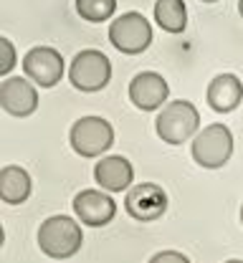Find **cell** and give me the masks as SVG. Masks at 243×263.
Masks as SVG:
<instances>
[{"mask_svg":"<svg viewBox=\"0 0 243 263\" xmlns=\"http://www.w3.org/2000/svg\"><path fill=\"white\" fill-rule=\"evenodd\" d=\"M35 240H38L41 253L56 261H66L79 253L84 243V233H81L79 220H73L69 215H51L38 226Z\"/></svg>","mask_w":243,"mask_h":263,"instance_id":"1","label":"cell"},{"mask_svg":"<svg viewBox=\"0 0 243 263\" xmlns=\"http://www.w3.org/2000/svg\"><path fill=\"white\" fill-rule=\"evenodd\" d=\"M155 129H157V137L165 144H182L190 137H198L200 114H198L195 104H190L185 99H177V101H170L160 109Z\"/></svg>","mask_w":243,"mask_h":263,"instance_id":"2","label":"cell"},{"mask_svg":"<svg viewBox=\"0 0 243 263\" xmlns=\"http://www.w3.org/2000/svg\"><path fill=\"white\" fill-rule=\"evenodd\" d=\"M109 79H111V61L97 48L79 51L69 66V81L73 84V89L84 94L102 91L109 84Z\"/></svg>","mask_w":243,"mask_h":263,"instance_id":"3","label":"cell"},{"mask_svg":"<svg viewBox=\"0 0 243 263\" xmlns=\"http://www.w3.org/2000/svg\"><path fill=\"white\" fill-rule=\"evenodd\" d=\"M109 43H111L119 53L137 56L142 51H147L149 43H152V26H149V21H147L142 13H137V10L122 13V15L114 18V23L109 26Z\"/></svg>","mask_w":243,"mask_h":263,"instance_id":"4","label":"cell"},{"mask_svg":"<svg viewBox=\"0 0 243 263\" xmlns=\"http://www.w3.org/2000/svg\"><path fill=\"white\" fill-rule=\"evenodd\" d=\"M69 142L79 157H99L114 144V127L102 117H81L71 127Z\"/></svg>","mask_w":243,"mask_h":263,"instance_id":"5","label":"cell"},{"mask_svg":"<svg viewBox=\"0 0 243 263\" xmlns=\"http://www.w3.org/2000/svg\"><path fill=\"white\" fill-rule=\"evenodd\" d=\"M231 155H233V134L226 124H208L193 139V160L205 170L223 167L231 160Z\"/></svg>","mask_w":243,"mask_h":263,"instance_id":"6","label":"cell"},{"mask_svg":"<svg viewBox=\"0 0 243 263\" xmlns=\"http://www.w3.org/2000/svg\"><path fill=\"white\" fill-rule=\"evenodd\" d=\"M23 73L41 89H51L64 76V56L51 46H35L23 56Z\"/></svg>","mask_w":243,"mask_h":263,"instance_id":"7","label":"cell"},{"mask_svg":"<svg viewBox=\"0 0 243 263\" xmlns=\"http://www.w3.org/2000/svg\"><path fill=\"white\" fill-rule=\"evenodd\" d=\"M124 210L129 218H135L139 223H152L157 218L165 215L167 210V193L155 185V182H142L135 185L127 197H124Z\"/></svg>","mask_w":243,"mask_h":263,"instance_id":"8","label":"cell"},{"mask_svg":"<svg viewBox=\"0 0 243 263\" xmlns=\"http://www.w3.org/2000/svg\"><path fill=\"white\" fill-rule=\"evenodd\" d=\"M0 106L10 114V117H31L38 109V91L31 79L23 76H10L3 79L0 84Z\"/></svg>","mask_w":243,"mask_h":263,"instance_id":"9","label":"cell"},{"mask_svg":"<svg viewBox=\"0 0 243 263\" xmlns=\"http://www.w3.org/2000/svg\"><path fill=\"white\" fill-rule=\"evenodd\" d=\"M73 213H76L79 223H84L89 228H102L114 220L117 202L104 190H81L73 197Z\"/></svg>","mask_w":243,"mask_h":263,"instance_id":"10","label":"cell"},{"mask_svg":"<svg viewBox=\"0 0 243 263\" xmlns=\"http://www.w3.org/2000/svg\"><path fill=\"white\" fill-rule=\"evenodd\" d=\"M170 97V86H167V81L160 76V73H155V71H142L137 73L135 79H132V84H129V101L142 109V111H155V109H160L165 101Z\"/></svg>","mask_w":243,"mask_h":263,"instance_id":"11","label":"cell"},{"mask_svg":"<svg viewBox=\"0 0 243 263\" xmlns=\"http://www.w3.org/2000/svg\"><path fill=\"white\" fill-rule=\"evenodd\" d=\"M94 180L104 193H129L135 182V167L122 155H109L102 157L94 167Z\"/></svg>","mask_w":243,"mask_h":263,"instance_id":"12","label":"cell"},{"mask_svg":"<svg viewBox=\"0 0 243 263\" xmlns=\"http://www.w3.org/2000/svg\"><path fill=\"white\" fill-rule=\"evenodd\" d=\"M205 99H208L210 109L218 111V114H228V111H233L243 99L241 79L233 76V73H220V76H215V79L208 84Z\"/></svg>","mask_w":243,"mask_h":263,"instance_id":"13","label":"cell"},{"mask_svg":"<svg viewBox=\"0 0 243 263\" xmlns=\"http://www.w3.org/2000/svg\"><path fill=\"white\" fill-rule=\"evenodd\" d=\"M33 190L31 175L18 164H5L0 170V197L8 205H23Z\"/></svg>","mask_w":243,"mask_h":263,"instance_id":"14","label":"cell"},{"mask_svg":"<svg viewBox=\"0 0 243 263\" xmlns=\"http://www.w3.org/2000/svg\"><path fill=\"white\" fill-rule=\"evenodd\" d=\"M155 23L167 33H182L188 26L185 0H157L155 3Z\"/></svg>","mask_w":243,"mask_h":263,"instance_id":"15","label":"cell"},{"mask_svg":"<svg viewBox=\"0 0 243 263\" xmlns=\"http://www.w3.org/2000/svg\"><path fill=\"white\" fill-rule=\"evenodd\" d=\"M117 0H76V13L89 23H104L114 15Z\"/></svg>","mask_w":243,"mask_h":263,"instance_id":"16","label":"cell"},{"mask_svg":"<svg viewBox=\"0 0 243 263\" xmlns=\"http://www.w3.org/2000/svg\"><path fill=\"white\" fill-rule=\"evenodd\" d=\"M15 66V48L8 38H0V76H8Z\"/></svg>","mask_w":243,"mask_h":263,"instance_id":"17","label":"cell"},{"mask_svg":"<svg viewBox=\"0 0 243 263\" xmlns=\"http://www.w3.org/2000/svg\"><path fill=\"white\" fill-rule=\"evenodd\" d=\"M149 263H190V258L180 251H160L149 258Z\"/></svg>","mask_w":243,"mask_h":263,"instance_id":"18","label":"cell"},{"mask_svg":"<svg viewBox=\"0 0 243 263\" xmlns=\"http://www.w3.org/2000/svg\"><path fill=\"white\" fill-rule=\"evenodd\" d=\"M238 13H241V18H243V0H238Z\"/></svg>","mask_w":243,"mask_h":263,"instance_id":"19","label":"cell"},{"mask_svg":"<svg viewBox=\"0 0 243 263\" xmlns=\"http://www.w3.org/2000/svg\"><path fill=\"white\" fill-rule=\"evenodd\" d=\"M226 263H243V261H238V258H231V261H226Z\"/></svg>","mask_w":243,"mask_h":263,"instance_id":"20","label":"cell"},{"mask_svg":"<svg viewBox=\"0 0 243 263\" xmlns=\"http://www.w3.org/2000/svg\"><path fill=\"white\" fill-rule=\"evenodd\" d=\"M200 3H218V0H200Z\"/></svg>","mask_w":243,"mask_h":263,"instance_id":"21","label":"cell"},{"mask_svg":"<svg viewBox=\"0 0 243 263\" xmlns=\"http://www.w3.org/2000/svg\"><path fill=\"white\" fill-rule=\"evenodd\" d=\"M241 226H243V205H241Z\"/></svg>","mask_w":243,"mask_h":263,"instance_id":"22","label":"cell"}]
</instances>
